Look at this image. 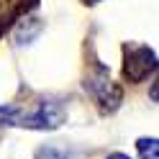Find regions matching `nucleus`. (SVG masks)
Segmentation results:
<instances>
[{"label":"nucleus","instance_id":"4","mask_svg":"<svg viewBox=\"0 0 159 159\" xmlns=\"http://www.w3.org/2000/svg\"><path fill=\"white\" fill-rule=\"evenodd\" d=\"M34 5H36V0H0V31Z\"/></svg>","mask_w":159,"mask_h":159},{"label":"nucleus","instance_id":"8","mask_svg":"<svg viewBox=\"0 0 159 159\" xmlns=\"http://www.w3.org/2000/svg\"><path fill=\"white\" fill-rule=\"evenodd\" d=\"M85 3H100V0H85Z\"/></svg>","mask_w":159,"mask_h":159},{"label":"nucleus","instance_id":"3","mask_svg":"<svg viewBox=\"0 0 159 159\" xmlns=\"http://www.w3.org/2000/svg\"><path fill=\"white\" fill-rule=\"evenodd\" d=\"M93 93H95V98H98L103 105H111V108H116L118 100H121V90L113 85V80L108 77L103 69H100L98 77L93 80Z\"/></svg>","mask_w":159,"mask_h":159},{"label":"nucleus","instance_id":"1","mask_svg":"<svg viewBox=\"0 0 159 159\" xmlns=\"http://www.w3.org/2000/svg\"><path fill=\"white\" fill-rule=\"evenodd\" d=\"M64 121V111L57 103H39L34 111H21L16 105L0 108V126H26V128H57Z\"/></svg>","mask_w":159,"mask_h":159},{"label":"nucleus","instance_id":"6","mask_svg":"<svg viewBox=\"0 0 159 159\" xmlns=\"http://www.w3.org/2000/svg\"><path fill=\"white\" fill-rule=\"evenodd\" d=\"M39 159H69V157L62 154V152H57V149H46V152L39 154Z\"/></svg>","mask_w":159,"mask_h":159},{"label":"nucleus","instance_id":"5","mask_svg":"<svg viewBox=\"0 0 159 159\" xmlns=\"http://www.w3.org/2000/svg\"><path fill=\"white\" fill-rule=\"evenodd\" d=\"M139 154L141 159H159V144L157 139H139Z\"/></svg>","mask_w":159,"mask_h":159},{"label":"nucleus","instance_id":"2","mask_svg":"<svg viewBox=\"0 0 159 159\" xmlns=\"http://www.w3.org/2000/svg\"><path fill=\"white\" fill-rule=\"evenodd\" d=\"M157 67V54L152 52L149 46H134V49H126V64H123V72L131 82H141V80L154 72Z\"/></svg>","mask_w":159,"mask_h":159},{"label":"nucleus","instance_id":"7","mask_svg":"<svg viewBox=\"0 0 159 159\" xmlns=\"http://www.w3.org/2000/svg\"><path fill=\"white\" fill-rule=\"evenodd\" d=\"M111 159H128V157H126V154H113Z\"/></svg>","mask_w":159,"mask_h":159}]
</instances>
